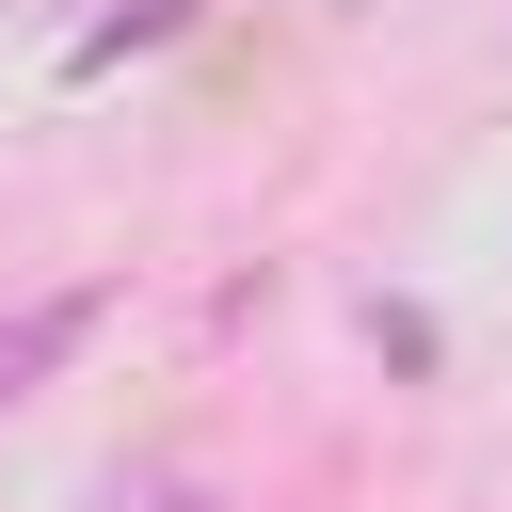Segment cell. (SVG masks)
Here are the masks:
<instances>
[{
	"label": "cell",
	"mask_w": 512,
	"mask_h": 512,
	"mask_svg": "<svg viewBox=\"0 0 512 512\" xmlns=\"http://www.w3.org/2000/svg\"><path fill=\"white\" fill-rule=\"evenodd\" d=\"M96 320H112V288H48V304H16V320H0V400H32Z\"/></svg>",
	"instance_id": "6da1fadb"
}]
</instances>
